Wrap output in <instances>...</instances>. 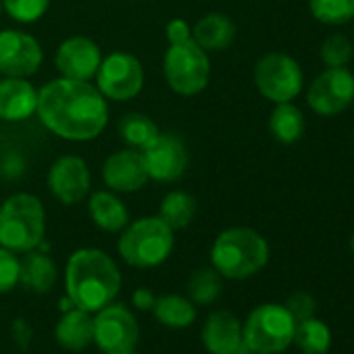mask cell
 <instances>
[{
  "instance_id": "cell-12",
  "label": "cell",
  "mask_w": 354,
  "mask_h": 354,
  "mask_svg": "<svg viewBox=\"0 0 354 354\" xmlns=\"http://www.w3.org/2000/svg\"><path fill=\"white\" fill-rule=\"evenodd\" d=\"M46 186L61 205L75 207L84 203L92 188V173L88 162L77 154L59 156L48 167Z\"/></svg>"
},
{
  "instance_id": "cell-2",
  "label": "cell",
  "mask_w": 354,
  "mask_h": 354,
  "mask_svg": "<svg viewBox=\"0 0 354 354\" xmlns=\"http://www.w3.org/2000/svg\"><path fill=\"white\" fill-rule=\"evenodd\" d=\"M65 292L73 306L96 313L111 304L121 292V271L106 252L80 248L67 261Z\"/></svg>"
},
{
  "instance_id": "cell-25",
  "label": "cell",
  "mask_w": 354,
  "mask_h": 354,
  "mask_svg": "<svg viewBox=\"0 0 354 354\" xmlns=\"http://www.w3.org/2000/svg\"><path fill=\"white\" fill-rule=\"evenodd\" d=\"M304 115L292 102H277L269 117V131L281 144H294L304 136Z\"/></svg>"
},
{
  "instance_id": "cell-16",
  "label": "cell",
  "mask_w": 354,
  "mask_h": 354,
  "mask_svg": "<svg viewBox=\"0 0 354 354\" xmlns=\"http://www.w3.org/2000/svg\"><path fill=\"white\" fill-rule=\"evenodd\" d=\"M102 63L100 46L88 36H71L63 40L55 55V65L61 77L90 82Z\"/></svg>"
},
{
  "instance_id": "cell-17",
  "label": "cell",
  "mask_w": 354,
  "mask_h": 354,
  "mask_svg": "<svg viewBox=\"0 0 354 354\" xmlns=\"http://www.w3.org/2000/svg\"><path fill=\"white\" fill-rule=\"evenodd\" d=\"M201 339L211 354H244L242 321L232 310H215L207 317ZM250 354V352H248Z\"/></svg>"
},
{
  "instance_id": "cell-7",
  "label": "cell",
  "mask_w": 354,
  "mask_h": 354,
  "mask_svg": "<svg viewBox=\"0 0 354 354\" xmlns=\"http://www.w3.org/2000/svg\"><path fill=\"white\" fill-rule=\"evenodd\" d=\"M296 321L283 304L265 302L242 323L244 346L250 354H281L292 346Z\"/></svg>"
},
{
  "instance_id": "cell-10",
  "label": "cell",
  "mask_w": 354,
  "mask_h": 354,
  "mask_svg": "<svg viewBox=\"0 0 354 354\" xmlns=\"http://www.w3.org/2000/svg\"><path fill=\"white\" fill-rule=\"evenodd\" d=\"M140 325L125 304H106L94 313V344L102 354H123L136 350Z\"/></svg>"
},
{
  "instance_id": "cell-13",
  "label": "cell",
  "mask_w": 354,
  "mask_h": 354,
  "mask_svg": "<svg viewBox=\"0 0 354 354\" xmlns=\"http://www.w3.org/2000/svg\"><path fill=\"white\" fill-rule=\"evenodd\" d=\"M44 63L42 44L24 30L0 32V75L32 77Z\"/></svg>"
},
{
  "instance_id": "cell-15",
  "label": "cell",
  "mask_w": 354,
  "mask_h": 354,
  "mask_svg": "<svg viewBox=\"0 0 354 354\" xmlns=\"http://www.w3.org/2000/svg\"><path fill=\"white\" fill-rule=\"evenodd\" d=\"M148 171L142 152L136 148H121L106 156L102 165V182L106 190L117 194H131L148 184Z\"/></svg>"
},
{
  "instance_id": "cell-27",
  "label": "cell",
  "mask_w": 354,
  "mask_h": 354,
  "mask_svg": "<svg viewBox=\"0 0 354 354\" xmlns=\"http://www.w3.org/2000/svg\"><path fill=\"white\" fill-rule=\"evenodd\" d=\"M117 131L121 136V140L127 144V148H136L142 150L150 140H154V136L160 131L158 125L152 121V117L144 115V113H125L119 119Z\"/></svg>"
},
{
  "instance_id": "cell-23",
  "label": "cell",
  "mask_w": 354,
  "mask_h": 354,
  "mask_svg": "<svg viewBox=\"0 0 354 354\" xmlns=\"http://www.w3.org/2000/svg\"><path fill=\"white\" fill-rule=\"evenodd\" d=\"M196 213H198V203L186 190H171L169 194L162 196L158 207V217L173 232L190 227L192 221L196 219Z\"/></svg>"
},
{
  "instance_id": "cell-3",
  "label": "cell",
  "mask_w": 354,
  "mask_h": 354,
  "mask_svg": "<svg viewBox=\"0 0 354 354\" xmlns=\"http://www.w3.org/2000/svg\"><path fill=\"white\" fill-rule=\"evenodd\" d=\"M167 50L162 55V75L167 86L180 96L201 94L211 80L209 53L192 38L184 19L167 24Z\"/></svg>"
},
{
  "instance_id": "cell-30",
  "label": "cell",
  "mask_w": 354,
  "mask_h": 354,
  "mask_svg": "<svg viewBox=\"0 0 354 354\" xmlns=\"http://www.w3.org/2000/svg\"><path fill=\"white\" fill-rule=\"evenodd\" d=\"M321 61L325 67L335 69V67H346L352 61L354 46L344 34H331L323 40L321 44Z\"/></svg>"
},
{
  "instance_id": "cell-19",
  "label": "cell",
  "mask_w": 354,
  "mask_h": 354,
  "mask_svg": "<svg viewBox=\"0 0 354 354\" xmlns=\"http://www.w3.org/2000/svg\"><path fill=\"white\" fill-rule=\"evenodd\" d=\"M55 337L61 348L69 352H82L94 344V313L71 306L63 310L55 327Z\"/></svg>"
},
{
  "instance_id": "cell-35",
  "label": "cell",
  "mask_w": 354,
  "mask_h": 354,
  "mask_svg": "<svg viewBox=\"0 0 354 354\" xmlns=\"http://www.w3.org/2000/svg\"><path fill=\"white\" fill-rule=\"evenodd\" d=\"M350 250H352V257H354V232H352V238H350Z\"/></svg>"
},
{
  "instance_id": "cell-37",
  "label": "cell",
  "mask_w": 354,
  "mask_h": 354,
  "mask_svg": "<svg viewBox=\"0 0 354 354\" xmlns=\"http://www.w3.org/2000/svg\"><path fill=\"white\" fill-rule=\"evenodd\" d=\"M0 15H3V0H0Z\"/></svg>"
},
{
  "instance_id": "cell-4",
  "label": "cell",
  "mask_w": 354,
  "mask_h": 354,
  "mask_svg": "<svg viewBox=\"0 0 354 354\" xmlns=\"http://www.w3.org/2000/svg\"><path fill=\"white\" fill-rule=\"evenodd\" d=\"M269 263V244L252 227L223 230L211 246V267L223 279H248Z\"/></svg>"
},
{
  "instance_id": "cell-21",
  "label": "cell",
  "mask_w": 354,
  "mask_h": 354,
  "mask_svg": "<svg viewBox=\"0 0 354 354\" xmlns=\"http://www.w3.org/2000/svg\"><path fill=\"white\" fill-rule=\"evenodd\" d=\"M59 279V269L55 261L40 252V248L30 250L19 259V283L34 294H48Z\"/></svg>"
},
{
  "instance_id": "cell-11",
  "label": "cell",
  "mask_w": 354,
  "mask_h": 354,
  "mask_svg": "<svg viewBox=\"0 0 354 354\" xmlns=\"http://www.w3.org/2000/svg\"><path fill=\"white\" fill-rule=\"evenodd\" d=\"M148 177L154 182L171 184L182 180L188 169V148L180 136L158 131L142 150Z\"/></svg>"
},
{
  "instance_id": "cell-28",
  "label": "cell",
  "mask_w": 354,
  "mask_h": 354,
  "mask_svg": "<svg viewBox=\"0 0 354 354\" xmlns=\"http://www.w3.org/2000/svg\"><path fill=\"white\" fill-rule=\"evenodd\" d=\"M188 298L194 304H213L223 292V277L213 267H201L192 271L188 279Z\"/></svg>"
},
{
  "instance_id": "cell-20",
  "label": "cell",
  "mask_w": 354,
  "mask_h": 354,
  "mask_svg": "<svg viewBox=\"0 0 354 354\" xmlns=\"http://www.w3.org/2000/svg\"><path fill=\"white\" fill-rule=\"evenodd\" d=\"M88 213L92 223L106 234H119L129 223V211L125 203L117 192L111 190L94 192L88 201Z\"/></svg>"
},
{
  "instance_id": "cell-33",
  "label": "cell",
  "mask_w": 354,
  "mask_h": 354,
  "mask_svg": "<svg viewBox=\"0 0 354 354\" xmlns=\"http://www.w3.org/2000/svg\"><path fill=\"white\" fill-rule=\"evenodd\" d=\"M288 308V313L294 317V321H304V319H310L315 317V310H317V300L308 294V292H292L283 304Z\"/></svg>"
},
{
  "instance_id": "cell-14",
  "label": "cell",
  "mask_w": 354,
  "mask_h": 354,
  "mask_svg": "<svg viewBox=\"0 0 354 354\" xmlns=\"http://www.w3.org/2000/svg\"><path fill=\"white\" fill-rule=\"evenodd\" d=\"M306 102L317 115H339L354 102V75L346 67H327L310 84Z\"/></svg>"
},
{
  "instance_id": "cell-22",
  "label": "cell",
  "mask_w": 354,
  "mask_h": 354,
  "mask_svg": "<svg viewBox=\"0 0 354 354\" xmlns=\"http://www.w3.org/2000/svg\"><path fill=\"white\" fill-rule=\"evenodd\" d=\"M192 38L207 50H225L236 40V24L225 13H207L203 15L194 28H190Z\"/></svg>"
},
{
  "instance_id": "cell-32",
  "label": "cell",
  "mask_w": 354,
  "mask_h": 354,
  "mask_svg": "<svg viewBox=\"0 0 354 354\" xmlns=\"http://www.w3.org/2000/svg\"><path fill=\"white\" fill-rule=\"evenodd\" d=\"M19 283V257L0 246V296L9 294Z\"/></svg>"
},
{
  "instance_id": "cell-6",
  "label": "cell",
  "mask_w": 354,
  "mask_h": 354,
  "mask_svg": "<svg viewBox=\"0 0 354 354\" xmlns=\"http://www.w3.org/2000/svg\"><path fill=\"white\" fill-rule=\"evenodd\" d=\"M175 244V232L156 215L129 221L119 236V257L136 269H154L162 265Z\"/></svg>"
},
{
  "instance_id": "cell-5",
  "label": "cell",
  "mask_w": 354,
  "mask_h": 354,
  "mask_svg": "<svg viewBox=\"0 0 354 354\" xmlns=\"http://www.w3.org/2000/svg\"><path fill=\"white\" fill-rule=\"evenodd\" d=\"M46 234V209L30 192H17L0 205V246L26 254L42 246Z\"/></svg>"
},
{
  "instance_id": "cell-9",
  "label": "cell",
  "mask_w": 354,
  "mask_h": 354,
  "mask_svg": "<svg viewBox=\"0 0 354 354\" xmlns=\"http://www.w3.org/2000/svg\"><path fill=\"white\" fill-rule=\"evenodd\" d=\"M304 84L300 65L286 53H267L254 65V86L271 102H292Z\"/></svg>"
},
{
  "instance_id": "cell-36",
  "label": "cell",
  "mask_w": 354,
  "mask_h": 354,
  "mask_svg": "<svg viewBox=\"0 0 354 354\" xmlns=\"http://www.w3.org/2000/svg\"><path fill=\"white\" fill-rule=\"evenodd\" d=\"M123 354H138L136 350H129V352H123Z\"/></svg>"
},
{
  "instance_id": "cell-8",
  "label": "cell",
  "mask_w": 354,
  "mask_h": 354,
  "mask_svg": "<svg viewBox=\"0 0 354 354\" xmlns=\"http://www.w3.org/2000/svg\"><path fill=\"white\" fill-rule=\"evenodd\" d=\"M96 88L106 100L123 102L136 98L144 88V65L142 61L127 53V50H115L102 57V63L94 75Z\"/></svg>"
},
{
  "instance_id": "cell-24",
  "label": "cell",
  "mask_w": 354,
  "mask_h": 354,
  "mask_svg": "<svg viewBox=\"0 0 354 354\" xmlns=\"http://www.w3.org/2000/svg\"><path fill=\"white\" fill-rule=\"evenodd\" d=\"M158 323L171 329H184L196 321V304L182 294H165L158 296L152 308Z\"/></svg>"
},
{
  "instance_id": "cell-18",
  "label": "cell",
  "mask_w": 354,
  "mask_h": 354,
  "mask_svg": "<svg viewBox=\"0 0 354 354\" xmlns=\"http://www.w3.org/2000/svg\"><path fill=\"white\" fill-rule=\"evenodd\" d=\"M38 90L28 77L0 75V121L19 123L36 115Z\"/></svg>"
},
{
  "instance_id": "cell-1",
  "label": "cell",
  "mask_w": 354,
  "mask_h": 354,
  "mask_svg": "<svg viewBox=\"0 0 354 354\" xmlns=\"http://www.w3.org/2000/svg\"><path fill=\"white\" fill-rule=\"evenodd\" d=\"M36 115L48 131L67 142H92L109 125V102L96 86L57 77L38 90Z\"/></svg>"
},
{
  "instance_id": "cell-29",
  "label": "cell",
  "mask_w": 354,
  "mask_h": 354,
  "mask_svg": "<svg viewBox=\"0 0 354 354\" xmlns=\"http://www.w3.org/2000/svg\"><path fill=\"white\" fill-rule=\"evenodd\" d=\"M308 9L323 26H344L354 19V0H308Z\"/></svg>"
},
{
  "instance_id": "cell-31",
  "label": "cell",
  "mask_w": 354,
  "mask_h": 354,
  "mask_svg": "<svg viewBox=\"0 0 354 354\" xmlns=\"http://www.w3.org/2000/svg\"><path fill=\"white\" fill-rule=\"evenodd\" d=\"M50 9V0H3V11L17 24H36Z\"/></svg>"
},
{
  "instance_id": "cell-26",
  "label": "cell",
  "mask_w": 354,
  "mask_h": 354,
  "mask_svg": "<svg viewBox=\"0 0 354 354\" xmlns=\"http://www.w3.org/2000/svg\"><path fill=\"white\" fill-rule=\"evenodd\" d=\"M292 344H296L302 354H327L331 348V329L317 317L298 321Z\"/></svg>"
},
{
  "instance_id": "cell-34",
  "label": "cell",
  "mask_w": 354,
  "mask_h": 354,
  "mask_svg": "<svg viewBox=\"0 0 354 354\" xmlns=\"http://www.w3.org/2000/svg\"><path fill=\"white\" fill-rule=\"evenodd\" d=\"M154 302H156V296H154V292L150 288H138L131 294V304L138 310H152Z\"/></svg>"
}]
</instances>
